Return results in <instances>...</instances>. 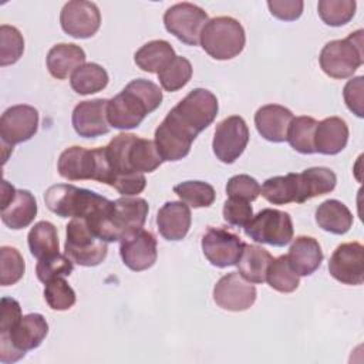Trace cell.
<instances>
[{
  "label": "cell",
  "mask_w": 364,
  "mask_h": 364,
  "mask_svg": "<svg viewBox=\"0 0 364 364\" xmlns=\"http://www.w3.org/2000/svg\"><path fill=\"white\" fill-rule=\"evenodd\" d=\"M136 135L121 132L114 136L105 149L109 165V176L107 185L112 186L122 196H134L141 193L146 186L144 173L135 172L128 161V149Z\"/></svg>",
  "instance_id": "3957f363"
},
{
  "label": "cell",
  "mask_w": 364,
  "mask_h": 364,
  "mask_svg": "<svg viewBox=\"0 0 364 364\" xmlns=\"http://www.w3.org/2000/svg\"><path fill=\"white\" fill-rule=\"evenodd\" d=\"M119 255L124 264L134 272H142L152 267L158 257L156 239L154 233L141 229L125 237L121 240Z\"/></svg>",
  "instance_id": "7402d4cb"
},
{
  "label": "cell",
  "mask_w": 364,
  "mask_h": 364,
  "mask_svg": "<svg viewBox=\"0 0 364 364\" xmlns=\"http://www.w3.org/2000/svg\"><path fill=\"white\" fill-rule=\"evenodd\" d=\"M1 220L14 230L27 228L37 215V202L31 192L16 189L6 179L1 182Z\"/></svg>",
  "instance_id": "9a60e30c"
},
{
  "label": "cell",
  "mask_w": 364,
  "mask_h": 364,
  "mask_svg": "<svg viewBox=\"0 0 364 364\" xmlns=\"http://www.w3.org/2000/svg\"><path fill=\"white\" fill-rule=\"evenodd\" d=\"M218 109L219 104L213 92L205 88H195L181 100L171 112L198 135L215 121Z\"/></svg>",
  "instance_id": "8fae6325"
},
{
  "label": "cell",
  "mask_w": 364,
  "mask_h": 364,
  "mask_svg": "<svg viewBox=\"0 0 364 364\" xmlns=\"http://www.w3.org/2000/svg\"><path fill=\"white\" fill-rule=\"evenodd\" d=\"M337 185L336 173L326 166L307 168L300 173H296L297 199L296 203H303L316 196L330 193Z\"/></svg>",
  "instance_id": "d4e9b609"
},
{
  "label": "cell",
  "mask_w": 364,
  "mask_h": 364,
  "mask_svg": "<svg viewBox=\"0 0 364 364\" xmlns=\"http://www.w3.org/2000/svg\"><path fill=\"white\" fill-rule=\"evenodd\" d=\"M21 318L20 303L11 297L1 299L0 310V333H7Z\"/></svg>",
  "instance_id": "681fc988"
},
{
  "label": "cell",
  "mask_w": 364,
  "mask_h": 364,
  "mask_svg": "<svg viewBox=\"0 0 364 364\" xmlns=\"http://www.w3.org/2000/svg\"><path fill=\"white\" fill-rule=\"evenodd\" d=\"M108 81L109 78L105 68L95 63H87L81 65L73 73L70 78L71 88L80 95H88L102 91L107 87Z\"/></svg>",
  "instance_id": "d6a6232c"
},
{
  "label": "cell",
  "mask_w": 364,
  "mask_h": 364,
  "mask_svg": "<svg viewBox=\"0 0 364 364\" xmlns=\"http://www.w3.org/2000/svg\"><path fill=\"white\" fill-rule=\"evenodd\" d=\"M108 100L95 98L81 101L73 109L71 122L74 131L82 138H97L109 132V122L107 118Z\"/></svg>",
  "instance_id": "44dd1931"
},
{
  "label": "cell",
  "mask_w": 364,
  "mask_h": 364,
  "mask_svg": "<svg viewBox=\"0 0 364 364\" xmlns=\"http://www.w3.org/2000/svg\"><path fill=\"white\" fill-rule=\"evenodd\" d=\"M256 297L255 284L243 279L237 272L222 276L213 287L215 303L228 311H245L255 304Z\"/></svg>",
  "instance_id": "ac0fdd59"
},
{
  "label": "cell",
  "mask_w": 364,
  "mask_h": 364,
  "mask_svg": "<svg viewBox=\"0 0 364 364\" xmlns=\"http://www.w3.org/2000/svg\"><path fill=\"white\" fill-rule=\"evenodd\" d=\"M128 161L131 168L139 173L154 172L164 162L156 149L155 141L139 136H135L128 149Z\"/></svg>",
  "instance_id": "836d02e7"
},
{
  "label": "cell",
  "mask_w": 364,
  "mask_h": 364,
  "mask_svg": "<svg viewBox=\"0 0 364 364\" xmlns=\"http://www.w3.org/2000/svg\"><path fill=\"white\" fill-rule=\"evenodd\" d=\"M300 276L291 269L287 256L282 255L272 260L266 272V282L269 286L280 293H291L300 284Z\"/></svg>",
  "instance_id": "8d00e7d4"
},
{
  "label": "cell",
  "mask_w": 364,
  "mask_h": 364,
  "mask_svg": "<svg viewBox=\"0 0 364 364\" xmlns=\"http://www.w3.org/2000/svg\"><path fill=\"white\" fill-rule=\"evenodd\" d=\"M48 73L57 80H65L68 75L85 64L84 50L73 43H60L50 48L47 54Z\"/></svg>",
  "instance_id": "83f0119b"
},
{
  "label": "cell",
  "mask_w": 364,
  "mask_h": 364,
  "mask_svg": "<svg viewBox=\"0 0 364 364\" xmlns=\"http://www.w3.org/2000/svg\"><path fill=\"white\" fill-rule=\"evenodd\" d=\"M48 333V323L40 313L21 316L16 326L7 333H0V361L16 363L27 351L37 348Z\"/></svg>",
  "instance_id": "5b68a950"
},
{
  "label": "cell",
  "mask_w": 364,
  "mask_h": 364,
  "mask_svg": "<svg viewBox=\"0 0 364 364\" xmlns=\"http://www.w3.org/2000/svg\"><path fill=\"white\" fill-rule=\"evenodd\" d=\"M192 77V64L188 58L176 55L164 70L158 73V80L165 91L175 92L183 88Z\"/></svg>",
  "instance_id": "f35d334b"
},
{
  "label": "cell",
  "mask_w": 364,
  "mask_h": 364,
  "mask_svg": "<svg viewBox=\"0 0 364 364\" xmlns=\"http://www.w3.org/2000/svg\"><path fill=\"white\" fill-rule=\"evenodd\" d=\"M363 60V30H357L343 40L326 43L318 55L323 73L336 80L351 77L361 67Z\"/></svg>",
  "instance_id": "52a82bcc"
},
{
  "label": "cell",
  "mask_w": 364,
  "mask_h": 364,
  "mask_svg": "<svg viewBox=\"0 0 364 364\" xmlns=\"http://www.w3.org/2000/svg\"><path fill=\"white\" fill-rule=\"evenodd\" d=\"M202 252L208 262L216 267L236 266L245 242L225 228L209 226L202 236Z\"/></svg>",
  "instance_id": "e0dca14e"
},
{
  "label": "cell",
  "mask_w": 364,
  "mask_h": 364,
  "mask_svg": "<svg viewBox=\"0 0 364 364\" xmlns=\"http://www.w3.org/2000/svg\"><path fill=\"white\" fill-rule=\"evenodd\" d=\"M363 80H364L363 75L350 80L346 84L344 91H343V97H344L347 108L360 118L364 117V111H363Z\"/></svg>",
  "instance_id": "c3c4849f"
},
{
  "label": "cell",
  "mask_w": 364,
  "mask_h": 364,
  "mask_svg": "<svg viewBox=\"0 0 364 364\" xmlns=\"http://www.w3.org/2000/svg\"><path fill=\"white\" fill-rule=\"evenodd\" d=\"M293 118V112L289 108L279 104H267L256 111L255 125L266 141L284 142L287 141V132Z\"/></svg>",
  "instance_id": "603a6c76"
},
{
  "label": "cell",
  "mask_w": 364,
  "mask_h": 364,
  "mask_svg": "<svg viewBox=\"0 0 364 364\" xmlns=\"http://www.w3.org/2000/svg\"><path fill=\"white\" fill-rule=\"evenodd\" d=\"M273 256L262 246L245 243L242 255L236 263L239 274L250 283L266 282V272Z\"/></svg>",
  "instance_id": "f546056e"
},
{
  "label": "cell",
  "mask_w": 364,
  "mask_h": 364,
  "mask_svg": "<svg viewBox=\"0 0 364 364\" xmlns=\"http://www.w3.org/2000/svg\"><path fill=\"white\" fill-rule=\"evenodd\" d=\"M173 192L188 206L195 209L208 208L215 202L216 192L213 186L203 181H185L173 186Z\"/></svg>",
  "instance_id": "74e56055"
},
{
  "label": "cell",
  "mask_w": 364,
  "mask_h": 364,
  "mask_svg": "<svg viewBox=\"0 0 364 364\" xmlns=\"http://www.w3.org/2000/svg\"><path fill=\"white\" fill-rule=\"evenodd\" d=\"M46 206L60 218H81L88 226L105 240L108 216L114 200H109L97 192L78 188L70 183L50 186L44 192Z\"/></svg>",
  "instance_id": "6da1fadb"
},
{
  "label": "cell",
  "mask_w": 364,
  "mask_h": 364,
  "mask_svg": "<svg viewBox=\"0 0 364 364\" xmlns=\"http://www.w3.org/2000/svg\"><path fill=\"white\" fill-rule=\"evenodd\" d=\"M317 121L313 117L301 115L293 118L289 132L287 141L290 146L300 154H314V132H316Z\"/></svg>",
  "instance_id": "e575fe53"
},
{
  "label": "cell",
  "mask_w": 364,
  "mask_h": 364,
  "mask_svg": "<svg viewBox=\"0 0 364 364\" xmlns=\"http://www.w3.org/2000/svg\"><path fill=\"white\" fill-rule=\"evenodd\" d=\"M222 213L225 222L237 228H245L253 218V209L250 206V202L236 198H229L223 203Z\"/></svg>",
  "instance_id": "bcb514c9"
},
{
  "label": "cell",
  "mask_w": 364,
  "mask_h": 364,
  "mask_svg": "<svg viewBox=\"0 0 364 364\" xmlns=\"http://www.w3.org/2000/svg\"><path fill=\"white\" fill-rule=\"evenodd\" d=\"M26 264L21 253L13 246L0 247V283L1 286L16 284L24 274Z\"/></svg>",
  "instance_id": "60d3db41"
},
{
  "label": "cell",
  "mask_w": 364,
  "mask_h": 364,
  "mask_svg": "<svg viewBox=\"0 0 364 364\" xmlns=\"http://www.w3.org/2000/svg\"><path fill=\"white\" fill-rule=\"evenodd\" d=\"M353 213L337 199H327L316 209V223L333 235H344L353 226Z\"/></svg>",
  "instance_id": "f1b7e54d"
},
{
  "label": "cell",
  "mask_w": 364,
  "mask_h": 364,
  "mask_svg": "<svg viewBox=\"0 0 364 364\" xmlns=\"http://www.w3.org/2000/svg\"><path fill=\"white\" fill-rule=\"evenodd\" d=\"M44 299L51 310L64 311L74 306L77 297L73 287L64 280V277H57L44 287Z\"/></svg>",
  "instance_id": "ee69618b"
},
{
  "label": "cell",
  "mask_w": 364,
  "mask_h": 364,
  "mask_svg": "<svg viewBox=\"0 0 364 364\" xmlns=\"http://www.w3.org/2000/svg\"><path fill=\"white\" fill-rule=\"evenodd\" d=\"M196 136L169 111L155 129V145L162 161L175 162L189 154Z\"/></svg>",
  "instance_id": "4fadbf2b"
},
{
  "label": "cell",
  "mask_w": 364,
  "mask_h": 364,
  "mask_svg": "<svg viewBox=\"0 0 364 364\" xmlns=\"http://www.w3.org/2000/svg\"><path fill=\"white\" fill-rule=\"evenodd\" d=\"M354 0H320L317 4L320 18L331 27L347 24L355 14Z\"/></svg>",
  "instance_id": "ab89813d"
},
{
  "label": "cell",
  "mask_w": 364,
  "mask_h": 364,
  "mask_svg": "<svg viewBox=\"0 0 364 364\" xmlns=\"http://www.w3.org/2000/svg\"><path fill=\"white\" fill-rule=\"evenodd\" d=\"M267 7L273 17L283 21H294L301 16L304 3L301 0H270Z\"/></svg>",
  "instance_id": "7dc6e473"
},
{
  "label": "cell",
  "mask_w": 364,
  "mask_h": 364,
  "mask_svg": "<svg viewBox=\"0 0 364 364\" xmlns=\"http://www.w3.org/2000/svg\"><path fill=\"white\" fill-rule=\"evenodd\" d=\"M249 142V128L239 115H230L216 125L212 148L216 158L223 164H233Z\"/></svg>",
  "instance_id": "5bb4252c"
},
{
  "label": "cell",
  "mask_w": 364,
  "mask_h": 364,
  "mask_svg": "<svg viewBox=\"0 0 364 364\" xmlns=\"http://www.w3.org/2000/svg\"><path fill=\"white\" fill-rule=\"evenodd\" d=\"M30 253L38 260L58 253V233L57 228L48 220L37 222L27 235Z\"/></svg>",
  "instance_id": "1f68e13d"
},
{
  "label": "cell",
  "mask_w": 364,
  "mask_h": 364,
  "mask_svg": "<svg viewBox=\"0 0 364 364\" xmlns=\"http://www.w3.org/2000/svg\"><path fill=\"white\" fill-rule=\"evenodd\" d=\"M57 169L60 176L68 181L108 182L109 165L104 146L87 149L78 145L64 149L58 158Z\"/></svg>",
  "instance_id": "8992f818"
},
{
  "label": "cell",
  "mask_w": 364,
  "mask_h": 364,
  "mask_svg": "<svg viewBox=\"0 0 364 364\" xmlns=\"http://www.w3.org/2000/svg\"><path fill=\"white\" fill-rule=\"evenodd\" d=\"M330 274L340 283L358 286L364 282V246L358 242L341 243L328 260Z\"/></svg>",
  "instance_id": "ffe728a7"
},
{
  "label": "cell",
  "mask_w": 364,
  "mask_h": 364,
  "mask_svg": "<svg viewBox=\"0 0 364 364\" xmlns=\"http://www.w3.org/2000/svg\"><path fill=\"white\" fill-rule=\"evenodd\" d=\"M60 24L63 31L74 38H90L101 26V13L92 1L73 0L63 6Z\"/></svg>",
  "instance_id": "d6986e66"
},
{
  "label": "cell",
  "mask_w": 364,
  "mask_h": 364,
  "mask_svg": "<svg viewBox=\"0 0 364 364\" xmlns=\"http://www.w3.org/2000/svg\"><path fill=\"white\" fill-rule=\"evenodd\" d=\"M245 235L256 243L282 247L293 239V222L287 212L266 208L245 226Z\"/></svg>",
  "instance_id": "9c48e42d"
},
{
  "label": "cell",
  "mask_w": 364,
  "mask_h": 364,
  "mask_svg": "<svg viewBox=\"0 0 364 364\" xmlns=\"http://www.w3.org/2000/svg\"><path fill=\"white\" fill-rule=\"evenodd\" d=\"M175 57L176 54L171 43L166 40H152L135 51L134 61L142 71L158 74Z\"/></svg>",
  "instance_id": "4dcf8cb0"
},
{
  "label": "cell",
  "mask_w": 364,
  "mask_h": 364,
  "mask_svg": "<svg viewBox=\"0 0 364 364\" xmlns=\"http://www.w3.org/2000/svg\"><path fill=\"white\" fill-rule=\"evenodd\" d=\"M199 43L212 58L220 61L230 60L243 51L246 34L243 26L236 18L219 16L205 24Z\"/></svg>",
  "instance_id": "277c9868"
},
{
  "label": "cell",
  "mask_w": 364,
  "mask_h": 364,
  "mask_svg": "<svg viewBox=\"0 0 364 364\" xmlns=\"http://www.w3.org/2000/svg\"><path fill=\"white\" fill-rule=\"evenodd\" d=\"M74 270L73 260L65 253H55L38 260L36 266L37 279L41 283H48L57 277L70 276Z\"/></svg>",
  "instance_id": "b9f144b4"
},
{
  "label": "cell",
  "mask_w": 364,
  "mask_h": 364,
  "mask_svg": "<svg viewBox=\"0 0 364 364\" xmlns=\"http://www.w3.org/2000/svg\"><path fill=\"white\" fill-rule=\"evenodd\" d=\"M208 21V13L202 7L186 1L171 6L164 14L166 31L188 46L199 44L202 28Z\"/></svg>",
  "instance_id": "7c38bea8"
},
{
  "label": "cell",
  "mask_w": 364,
  "mask_h": 364,
  "mask_svg": "<svg viewBox=\"0 0 364 364\" xmlns=\"http://www.w3.org/2000/svg\"><path fill=\"white\" fill-rule=\"evenodd\" d=\"M226 195L229 198L253 202L260 195V185L250 175H235L226 183Z\"/></svg>",
  "instance_id": "f6af8a7d"
},
{
  "label": "cell",
  "mask_w": 364,
  "mask_h": 364,
  "mask_svg": "<svg viewBox=\"0 0 364 364\" xmlns=\"http://www.w3.org/2000/svg\"><path fill=\"white\" fill-rule=\"evenodd\" d=\"M162 102L161 88L145 78H136L108 100L107 118L115 129L136 128L144 118L154 112Z\"/></svg>",
  "instance_id": "7a4b0ae2"
},
{
  "label": "cell",
  "mask_w": 364,
  "mask_h": 364,
  "mask_svg": "<svg viewBox=\"0 0 364 364\" xmlns=\"http://www.w3.org/2000/svg\"><path fill=\"white\" fill-rule=\"evenodd\" d=\"M348 142V125L340 117H328L317 122L314 149L323 155H337Z\"/></svg>",
  "instance_id": "484cf974"
},
{
  "label": "cell",
  "mask_w": 364,
  "mask_h": 364,
  "mask_svg": "<svg viewBox=\"0 0 364 364\" xmlns=\"http://www.w3.org/2000/svg\"><path fill=\"white\" fill-rule=\"evenodd\" d=\"M286 256L299 276L313 274L321 266L324 257L320 243L311 236H297Z\"/></svg>",
  "instance_id": "4316f807"
},
{
  "label": "cell",
  "mask_w": 364,
  "mask_h": 364,
  "mask_svg": "<svg viewBox=\"0 0 364 364\" xmlns=\"http://www.w3.org/2000/svg\"><path fill=\"white\" fill-rule=\"evenodd\" d=\"M192 215L189 206L182 200L165 202L156 215L159 235L172 242L182 240L189 232Z\"/></svg>",
  "instance_id": "cb8c5ba5"
},
{
  "label": "cell",
  "mask_w": 364,
  "mask_h": 364,
  "mask_svg": "<svg viewBox=\"0 0 364 364\" xmlns=\"http://www.w3.org/2000/svg\"><path fill=\"white\" fill-rule=\"evenodd\" d=\"M24 51V38L21 33L13 27L3 24L0 27V65L6 67L20 60Z\"/></svg>",
  "instance_id": "7bdbcfd3"
},
{
  "label": "cell",
  "mask_w": 364,
  "mask_h": 364,
  "mask_svg": "<svg viewBox=\"0 0 364 364\" xmlns=\"http://www.w3.org/2000/svg\"><path fill=\"white\" fill-rule=\"evenodd\" d=\"M148 210L149 206L144 198L122 196L114 200L108 216L107 242H121L141 230L145 225Z\"/></svg>",
  "instance_id": "30bf717a"
},
{
  "label": "cell",
  "mask_w": 364,
  "mask_h": 364,
  "mask_svg": "<svg viewBox=\"0 0 364 364\" xmlns=\"http://www.w3.org/2000/svg\"><path fill=\"white\" fill-rule=\"evenodd\" d=\"M37 129L38 111L31 105H13L0 117V138L4 148L13 149V145L31 139Z\"/></svg>",
  "instance_id": "2e32d148"
},
{
  "label": "cell",
  "mask_w": 364,
  "mask_h": 364,
  "mask_svg": "<svg viewBox=\"0 0 364 364\" xmlns=\"http://www.w3.org/2000/svg\"><path fill=\"white\" fill-rule=\"evenodd\" d=\"M260 193L267 202L273 205H286L290 202H296V173H287L284 176H273L266 179L260 188Z\"/></svg>",
  "instance_id": "d590c367"
},
{
  "label": "cell",
  "mask_w": 364,
  "mask_h": 364,
  "mask_svg": "<svg viewBox=\"0 0 364 364\" xmlns=\"http://www.w3.org/2000/svg\"><path fill=\"white\" fill-rule=\"evenodd\" d=\"M64 253L77 264L92 267L102 263L108 253L107 242L102 240L85 219L73 218L65 226Z\"/></svg>",
  "instance_id": "ba28073f"
}]
</instances>
